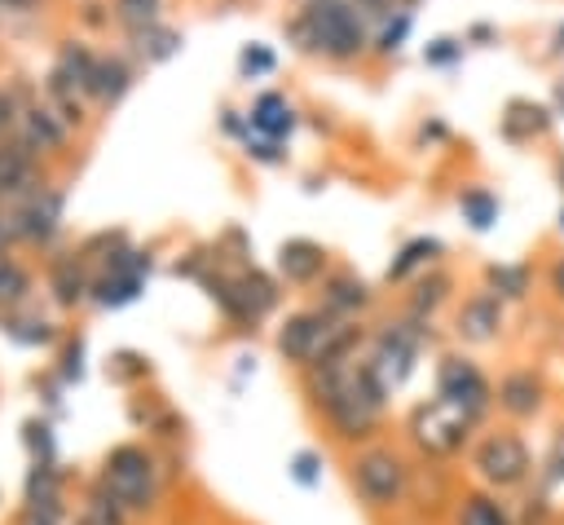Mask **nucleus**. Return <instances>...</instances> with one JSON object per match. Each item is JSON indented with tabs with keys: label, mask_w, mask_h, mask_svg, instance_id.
Returning a JSON list of instances; mask_svg holds the SVG:
<instances>
[{
	"label": "nucleus",
	"mask_w": 564,
	"mask_h": 525,
	"mask_svg": "<svg viewBox=\"0 0 564 525\" xmlns=\"http://www.w3.org/2000/svg\"><path fill=\"white\" fill-rule=\"evenodd\" d=\"M304 393H308L313 410L322 415V424L330 428V437L339 446L361 450V446L379 441L388 397L375 388V379L366 375L361 357H344V362L308 371L304 375Z\"/></svg>",
	"instance_id": "nucleus-1"
},
{
	"label": "nucleus",
	"mask_w": 564,
	"mask_h": 525,
	"mask_svg": "<svg viewBox=\"0 0 564 525\" xmlns=\"http://www.w3.org/2000/svg\"><path fill=\"white\" fill-rule=\"evenodd\" d=\"M414 468H419V459H410L401 446L370 441L361 450H348L344 476H348V490H352L361 512L401 516L410 507V494H414Z\"/></svg>",
	"instance_id": "nucleus-2"
},
{
	"label": "nucleus",
	"mask_w": 564,
	"mask_h": 525,
	"mask_svg": "<svg viewBox=\"0 0 564 525\" xmlns=\"http://www.w3.org/2000/svg\"><path fill=\"white\" fill-rule=\"evenodd\" d=\"M357 344H361V326L348 322V318L326 313L322 304L317 309H300V313H291L278 326V353H282V362H291L304 375L317 371V366L357 357Z\"/></svg>",
	"instance_id": "nucleus-3"
},
{
	"label": "nucleus",
	"mask_w": 564,
	"mask_h": 525,
	"mask_svg": "<svg viewBox=\"0 0 564 525\" xmlns=\"http://www.w3.org/2000/svg\"><path fill=\"white\" fill-rule=\"evenodd\" d=\"M467 476L471 485L489 490V494H524L538 481V459L533 446L524 441V432L516 424H498V428H480L471 450H467Z\"/></svg>",
	"instance_id": "nucleus-4"
},
{
	"label": "nucleus",
	"mask_w": 564,
	"mask_h": 525,
	"mask_svg": "<svg viewBox=\"0 0 564 525\" xmlns=\"http://www.w3.org/2000/svg\"><path fill=\"white\" fill-rule=\"evenodd\" d=\"M110 499H119L137 521H150L163 503V463L150 446H137V441H123V446H110L97 476H93Z\"/></svg>",
	"instance_id": "nucleus-5"
},
{
	"label": "nucleus",
	"mask_w": 564,
	"mask_h": 525,
	"mask_svg": "<svg viewBox=\"0 0 564 525\" xmlns=\"http://www.w3.org/2000/svg\"><path fill=\"white\" fill-rule=\"evenodd\" d=\"M476 432H480V424L436 393L405 415V441L423 463H449V459L467 454Z\"/></svg>",
	"instance_id": "nucleus-6"
},
{
	"label": "nucleus",
	"mask_w": 564,
	"mask_h": 525,
	"mask_svg": "<svg viewBox=\"0 0 564 525\" xmlns=\"http://www.w3.org/2000/svg\"><path fill=\"white\" fill-rule=\"evenodd\" d=\"M432 340V322H423V318H397V322H383L379 331H375V340H370V349L361 353V362H366V375L375 379V388L392 401V393H401L405 388V379L414 375V366H419V357H423V344Z\"/></svg>",
	"instance_id": "nucleus-7"
},
{
	"label": "nucleus",
	"mask_w": 564,
	"mask_h": 525,
	"mask_svg": "<svg viewBox=\"0 0 564 525\" xmlns=\"http://www.w3.org/2000/svg\"><path fill=\"white\" fill-rule=\"evenodd\" d=\"M291 35L300 40V49L326 53V57H339V62H348L366 49V22H361L352 0H313L291 22Z\"/></svg>",
	"instance_id": "nucleus-8"
},
{
	"label": "nucleus",
	"mask_w": 564,
	"mask_h": 525,
	"mask_svg": "<svg viewBox=\"0 0 564 525\" xmlns=\"http://www.w3.org/2000/svg\"><path fill=\"white\" fill-rule=\"evenodd\" d=\"M436 397H445L449 406L467 410V415L485 428V419H489V410H494V379L480 371L476 357H467V353H445V357L436 362Z\"/></svg>",
	"instance_id": "nucleus-9"
},
{
	"label": "nucleus",
	"mask_w": 564,
	"mask_h": 525,
	"mask_svg": "<svg viewBox=\"0 0 564 525\" xmlns=\"http://www.w3.org/2000/svg\"><path fill=\"white\" fill-rule=\"evenodd\" d=\"M546 406V379L533 366H511L494 384V410L507 415V424H529Z\"/></svg>",
	"instance_id": "nucleus-10"
},
{
	"label": "nucleus",
	"mask_w": 564,
	"mask_h": 525,
	"mask_svg": "<svg viewBox=\"0 0 564 525\" xmlns=\"http://www.w3.org/2000/svg\"><path fill=\"white\" fill-rule=\"evenodd\" d=\"M145 278H150V256L145 251H119L110 260V269L101 278H93V300L101 309H119V304L141 296Z\"/></svg>",
	"instance_id": "nucleus-11"
},
{
	"label": "nucleus",
	"mask_w": 564,
	"mask_h": 525,
	"mask_svg": "<svg viewBox=\"0 0 564 525\" xmlns=\"http://www.w3.org/2000/svg\"><path fill=\"white\" fill-rule=\"evenodd\" d=\"M507 326V304L494 291H471L454 313V335L463 344H494Z\"/></svg>",
	"instance_id": "nucleus-12"
},
{
	"label": "nucleus",
	"mask_w": 564,
	"mask_h": 525,
	"mask_svg": "<svg viewBox=\"0 0 564 525\" xmlns=\"http://www.w3.org/2000/svg\"><path fill=\"white\" fill-rule=\"evenodd\" d=\"M445 525H516V507L502 494H489L480 485H463L454 494Z\"/></svg>",
	"instance_id": "nucleus-13"
},
{
	"label": "nucleus",
	"mask_w": 564,
	"mask_h": 525,
	"mask_svg": "<svg viewBox=\"0 0 564 525\" xmlns=\"http://www.w3.org/2000/svg\"><path fill=\"white\" fill-rule=\"evenodd\" d=\"M322 269H326V251H322L317 243H308V238H291V243H282V251H278V274H282L291 287H308V282H317Z\"/></svg>",
	"instance_id": "nucleus-14"
},
{
	"label": "nucleus",
	"mask_w": 564,
	"mask_h": 525,
	"mask_svg": "<svg viewBox=\"0 0 564 525\" xmlns=\"http://www.w3.org/2000/svg\"><path fill=\"white\" fill-rule=\"evenodd\" d=\"M366 304H370V287H366L361 278H352V274H330V278H322V309H326V313L357 322V313H361Z\"/></svg>",
	"instance_id": "nucleus-15"
},
{
	"label": "nucleus",
	"mask_w": 564,
	"mask_h": 525,
	"mask_svg": "<svg viewBox=\"0 0 564 525\" xmlns=\"http://www.w3.org/2000/svg\"><path fill=\"white\" fill-rule=\"evenodd\" d=\"M57 212H62V199L53 190H40L31 194L22 207H18V225H22V238L31 243H44L53 229H57Z\"/></svg>",
	"instance_id": "nucleus-16"
},
{
	"label": "nucleus",
	"mask_w": 564,
	"mask_h": 525,
	"mask_svg": "<svg viewBox=\"0 0 564 525\" xmlns=\"http://www.w3.org/2000/svg\"><path fill=\"white\" fill-rule=\"evenodd\" d=\"M75 521H79V525H137V516H132L119 499H110L97 481H88V490H84V499H79Z\"/></svg>",
	"instance_id": "nucleus-17"
},
{
	"label": "nucleus",
	"mask_w": 564,
	"mask_h": 525,
	"mask_svg": "<svg viewBox=\"0 0 564 525\" xmlns=\"http://www.w3.org/2000/svg\"><path fill=\"white\" fill-rule=\"evenodd\" d=\"M251 128L264 132V141H282V137L295 128V110H291V101L278 97V93L256 97V106H251Z\"/></svg>",
	"instance_id": "nucleus-18"
},
{
	"label": "nucleus",
	"mask_w": 564,
	"mask_h": 525,
	"mask_svg": "<svg viewBox=\"0 0 564 525\" xmlns=\"http://www.w3.org/2000/svg\"><path fill=\"white\" fill-rule=\"evenodd\" d=\"M234 287H238V296H242L251 322H260V318L278 304V282H273L269 274H260V269H242V274L234 278Z\"/></svg>",
	"instance_id": "nucleus-19"
},
{
	"label": "nucleus",
	"mask_w": 564,
	"mask_h": 525,
	"mask_svg": "<svg viewBox=\"0 0 564 525\" xmlns=\"http://www.w3.org/2000/svg\"><path fill=\"white\" fill-rule=\"evenodd\" d=\"M66 499V476L57 463H31L22 476V503H53Z\"/></svg>",
	"instance_id": "nucleus-20"
},
{
	"label": "nucleus",
	"mask_w": 564,
	"mask_h": 525,
	"mask_svg": "<svg viewBox=\"0 0 564 525\" xmlns=\"http://www.w3.org/2000/svg\"><path fill=\"white\" fill-rule=\"evenodd\" d=\"M551 128V110L546 106H538V101H511L507 106V115H502V132L507 137H538V132H546Z\"/></svg>",
	"instance_id": "nucleus-21"
},
{
	"label": "nucleus",
	"mask_w": 564,
	"mask_h": 525,
	"mask_svg": "<svg viewBox=\"0 0 564 525\" xmlns=\"http://www.w3.org/2000/svg\"><path fill=\"white\" fill-rule=\"evenodd\" d=\"M436 256H441V238H410V243L397 251V260L388 265V282H405L414 269L436 265Z\"/></svg>",
	"instance_id": "nucleus-22"
},
{
	"label": "nucleus",
	"mask_w": 564,
	"mask_h": 525,
	"mask_svg": "<svg viewBox=\"0 0 564 525\" xmlns=\"http://www.w3.org/2000/svg\"><path fill=\"white\" fill-rule=\"evenodd\" d=\"M529 269L524 265H489L485 269V291H494L502 304L507 300H524L529 296Z\"/></svg>",
	"instance_id": "nucleus-23"
},
{
	"label": "nucleus",
	"mask_w": 564,
	"mask_h": 525,
	"mask_svg": "<svg viewBox=\"0 0 564 525\" xmlns=\"http://www.w3.org/2000/svg\"><path fill=\"white\" fill-rule=\"evenodd\" d=\"M4 335L13 340V344H26V349H40V344H53V322L48 318H40V313H9L4 318Z\"/></svg>",
	"instance_id": "nucleus-24"
},
{
	"label": "nucleus",
	"mask_w": 564,
	"mask_h": 525,
	"mask_svg": "<svg viewBox=\"0 0 564 525\" xmlns=\"http://www.w3.org/2000/svg\"><path fill=\"white\" fill-rule=\"evenodd\" d=\"M445 296H449V278H445L441 269H432V278H419V287H414V296H410L405 313H410V318L432 322V313H436V304H441Z\"/></svg>",
	"instance_id": "nucleus-25"
},
{
	"label": "nucleus",
	"mask_w": 564,
	"mask_h": 525,
	"mask_svg": "<svg viewBox=\"0 0 564 525\" xmlns=\"http://www.w3.org/2000/svg\"><path fill=\"white\" fill-rule=\"evenodd\" d=\"M93 291V282L84 278V269L75 265V260H57V269H53V296H57V304H79L84 296Z\"/></svg>",
	"instance_id": "nucleus-26"
},
{
	"label": "nucleus",
	"mask_w": 564,
	"mask_h": 525,
	"mask_svg": "<svg viewBox=\"0 0 564 525\" xmlns=\"http://www.w3.org/2000/svg\"><path fill=\"white\" fill-rule=\"evenodd\" d=\"M458 212L467 216L471 229H489L498 221V199L489 190H463L458 194Z\"/></svg>",
	"instance_id": "nucleus-27"
},
{
	"label": "nucleus",
	"mask_w": 564,
	"mask_h": 525,
	"mask_svg": "<svg viewBox=\"0 0 564 525\" xmlns=\"http://www.w3.org/2000/svg\"><path fill=\"white\" fill-rule=\"evenodd\" d=\"M123 88H128V66H123L119 57L97 62V71H93V93H97L101 101H119Z\"/></svg>",
	"instance_id": "nucleus-28"
},
{
	"label": "nucleus",
	"mask_w": 564,
	"mask_h": 525,
	"mask_svg": "<svg viewBox=\"0 0 564 525\" xmlns=\"http://www.w3.org/2000/svg\"><path fill=\"white\" fill-rule=\"evenodd\" d=\"M322 472H326V463H322V454L308 450V446L286 459V476H291L300 490H317V485H322Z\"/></svg>",
	"instance_id": "nucleus-29"
},
{
	"label": "nucleus",
	"mask_w": 564,
	"mask_h": 525,
	"mask_svg": "<svg viewBox=\"0 0 564 525\" xmlns=\"http://www.w3.org/2000/svg\"><path fill=\"white\" fill-rule=\"evenodd\" d=\"M31 154L26 150H0V194H9V190H22V185H31Z\"/></svg>",
	"instance_id": "nucleus-30"
},
{
	"label": "nucleus",
	"mask_w": 564,
	"mask_h": 525,
	"mask_svg": "<svg viewBox=\"0 0 564 525\" xmlns=\"http://www.w3.org/2000/svg\"><path fill=\"white\" fill-rule=\"evenodd\" d=\"M22 441L31 450V463H57V441H53V428L44 419H26L22 424Z\"/></svg>",
	"instance_id": "nucleus-31"
},
{
	"label": "nucleus",
	"mask_w": 564,
	"mask_h": 525,
	"mask_svg": "<svg viewBox=\"0 0 564 525\" xmlns=\"http://www.w3.org/2000/svg\"><path fill=\"white\" fill-rule=\"evenodd\" d=\"M62 141V124L53 119V110H26V146H40V150H48V146H57Z\"/></svg>",
	"instance_id": "nucleus-32"
},
{
	"label": "nucleus",
	"mask_w": 564,
	"mask_h": 525,
	"mask_svg": "<svg viewBox=\"0 0 564 525\" xmlns=\"http://www.w3.org/2000/svg\"><path fill=\"white\" fill-rule=\"evenodd\" d=\"M26 287H31V278H26V269H22L18 260H9V256H0V304H4V309H13V304H22V296H26Z\"/></svg>",
	"instance_id": "nucleus-33"
},
{
	"label": "nucleus",
	"mask_w": 564,
	"mask_h": 525,
	"mask_svg": "<svg viewBox=\"0 0 564 525\" xmlns=\"http://www.w3.org/2000/svg\"><path fill=\"white\" fill-rule=\"evenodd\" d=\"M115 13H119V22H128L132 31H145V26H154V18H159V0H115Z\"/></svg>",
	"instance_id": "nucleus-34"
},
{
	"label": "nucleus",
	"mask_w": 564,
	"mask_h": 525,
	"mask_svg": "<svg viewBox=\"0 0 564 525\" xmlns=\"http://www.w3.org/2000/svg\"><path fill=\"white\" fill-rule=\"evenodd\" d=\"M106 375H115L119 384H132V379H145V375H150V362H145L141 353H128V349H123V353H115V357L106 362Z\"/></svg>",
	"instance_id": "nucleus-35"
},
{
	"label": "nucleus",
	"mask_w": 564,
	"mask_h": 525,
	"mask_svg": "<svg viewBox=\"0 0 564 525\" xmlns=\"http://www.w3.org/2000/svg\"><path fill=\"white\" fill-rule=\"evenodd\" d=\"M405 31H410V13H392V18H383V31H379L375 49H379V53H397L401 40H405Z\"/></svg>",
	"instance_id": "nucleus-36"
},
{
	"label": "nucleus",
	"mask_w": 564,
	"mask_h": 525,
	"mask_svg": "<svg viewBox=\"0 0 564 525\" xmlns=\"http://www.w3.org/2000/svg\"><path fill=\"white\" fill-rule=\"evenodd\" d=\"M137 40H141V49H145L150 57H167V53L176 49V35H172V31H154V26L137 31Z\"/></svg>",
	"instance_id": "nucleus-37"
},
{
	"label": "nucleus",
	"mask_w": 564,
	"mask_h": 525,
	"mask_svg": "<svg viewBox=\"0 0 564 525\" xmlns=\"http://www.w3.org/2000/svg\"><path fill=\"white\" fill-rule=\"evenodd\" d=\"M79 375H84V340L75 335V340L66 344V353H62V379H66V384H75Z\"/></svg>",
	"instance_id": "nucleus-38"
},
{
	"label": "nucleus",
	"mask_w": 564,
	"mask_h": 525,
	"mask_svg": "<svg viewBox=\"0 0 564 525\" xmlns=\"http://www.w3.org/2000/svg\"><path fill=\"white\" fill-rule=\"evenodd\" d=\"M260 71H273V53L269 49H247L242 53V75H260Z\"/></svg>",
	"instance_id": "nucleus-39"
},
{
	"label": "nucleus",
	"mask_w": 564,
	"mask_h": 525,
	"mask_svg": "<svg viewBox=\"0 0 564 525\" xmlns=\"http://www.w3.org/2000/svg\"><path fill=\"white\" fill-rule=\"evenodd\" d=\"M546 287H551V296L564 304V256H555V260L546 265Z\"/></svg>",
	"instance_id": "nucleus-40"
},
{
	"label": "nucleus",
	"mask_w": 564,
	"mask_h": 525,
	"mask_svg": "<svg viewBox=\"0 0 564 525\" xmlns=\"http://www.w3.org/2000/svg\"><path fill=\"white\" fill-rule=\"evenodd\" d=\"M463 53V44H454V40H436L432 49H427V62H454Z\"/></svg>",
	"instance_id": "nucleus-41"
},
{
	"label": "nucleus",
	"mask_w": 564,
	"mask_h": 525,
	"mask_svg": "<svg viewBox=\"0 0 564 525\" xmlns=\"http://www.w3.org/2000/svg\"><path fill=\"white\" fill-rule=\"evenodd\" d=\"M13 124H18V101H13V93L0 88V132L13 128Z\"/></svg>",
	"instance_id": "nucleus-42"
},
{
	"label": "nucleus",
	"mask_w": 564,
	"mask_h": 525,
	"mask_svg": "<svg viewBox=\"0 0 564 525\" xmlns=\"http://www.w3.org/2000/svg\"><path fill=\"white\" fill-rule=\"evenodd\" d=\"M4 4H26V0H4Z\"/></svg>",
	"instance_id": "nucleus-43"
},
{
	"label": "nucleus",
	"mask_w": 564,
	"mask_h": 525,
	"mask_svg": "<svg viewBox=\"0 0 564 525\" xmlns=\"http://www.w3.org/2000/svg\"><path fill=\"white\" fill-rule=\"evenodd\" d=\"M560 229H564V212H560Z\"/></svg>",
	"instance_id": "nucleus-44"
},
{
	"label": "nucleus",
	"mask_w": 564,
	"mask_h": 525,
	"mask_svg": "<svg viewBox=\"0 0 564 525\" xmlns=\"http://www.w3.org/2000/svg\"><path fill=\"white\" fill-rule=\"evenodd\" d=\"M560 525H564V516H560Z\"/></svg>",
	"instance_id": "nucleus-45"
}]
</instances>
